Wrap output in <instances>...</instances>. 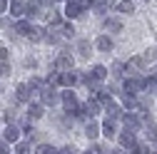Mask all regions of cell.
Here are the masks:
<instances>
[{"label": "cell", "instance_id": "6da1fadb", "mask_svg": "<svg viewBox=\"0 0 157 154\" xmlns=\"http://www.w3.org/2000/svg\"><path fill=\"white\" fill-rule=\"evenodd\" d=\"M60 102H63V107H65V112H67V114H77V109L82 107L80 102H77L75 92H72L70 87H65V90L60 92Z\"/></svg>", "mask_w": 157, "mask_h": 154}, {"label": "cell", "instance_id": "7a4b0ae2", "mask_svg": "<svg viewBox=\"0 0 157 154\" xmlns=\"http://www.w3.org/2000/svg\"><path fill=\"white\" fill-rule=\"evenodd\" d=\"M40 102H43L45 107H52V105L60 102V92L55 90V85H45V87L40 90Z\"/></svg>", "mask_w": 157, "mask_h": 154}, {"label": "cell", "instance_id": "3957f363", "mask_svg": "<svg viewBox=\"0 0 157 154\" xmlns=\"http://www.w3.org/2000/svg\"><path fill=\"white\" fill-rule=\"evenodd\" d=\"M122 87H125V92H130V94H140V92L145 90V80H142L140 75H130Z\"/></svg>", "mask_w": 157, "mask_h": 154}, {"label": "cell", "instance_id": "277c9868", "mask_svg": "<svg viewBox=\"0 0 157 154\" xmlns=\"http://www.w3.org/2000/svg\"><path fill=\"white\" fill-rule=\"evenodd\" d=\"M117 142H120L122 149H130V152L137 147V137H135V132H130V129H122L120 134H117Z\"/></svg>", "mask_w": 157, "mask_h": 154}, {"label": "cell", "instance_id": "5b68a950", "mask_svg": "<svg viewBox=\"0 0 157 154\" xmlns=\"http://www.w3.org/2000/svg\"><path fill=\"white\" fill-rule=\"evenodd\" d=\"M82 10H85V5L80 3V0H67V3H65V15L70 17V20L80 17V15H82Z\"/></svg>", "mask_w": 157, "mask_h": 154}, {"label": "cell", "instance_id": "8992f818", "mask_svg": "<svg viewBox=\"0 0 157 154\" xmlns=\"http://www.w3.org/2000/svg\"><path fill=\"white\" fill-rule=\"evenodd\" d=\"M3 139L10 142V144H17L20 142V127L17 124H5L3 127Z\"/></svg>", "mask_w": 157, "mask_h": 154}, {"label": "cell", "instance_id": "52a82bcc", "mask_svg": "<svg viewBox=\"0 0 157 154\" xmlns=\"http://www.w3.org/2000/svg\"><path fill=\"white\" fill-rule=\"evenodd\" d=\"M102 134V122H95V119H90L87 124H85V137L90 139V142H95L97 137Z\"/></svg>", "mask_w": 157, "mask_h": 154}, {"label": "cell", "instance_id": "ba28073f", "mask_svg": "<svg viewBox=\"0 0 157 154\" xmlns=\"http://www.w3.org/2000/svg\"><path fill=\"white\" fill-rule=\"evenodd\" d=\"M120 122H122V127H125V129H130V132H137V129H140V124H142V122H140V117H137V114H132V112H125Z\"/></svg>", "mask_w": 157, "mask_h": 154}, {"label": "cell", "instance_id": "9c48e42d", "mask_svg": "<svg viewBox=\"0 0 157 154\" xmlns=\"http://www.w3.org/2000/svg\"><path fill=\"white\" fill-rule=\"evenodd\" d=\"M102 137H107V139H117V122H115V119H110V117L102 119Z\"/></svg>", "mask_w": 157, "mask_h": 154}, {"label": "cell", "instance_id": "30bf717a", "mask_svg": "<svg viewBox=\"0 0 157 154\" xmlns=\"http://www.w3.org/2000/svg\"><path fill=\"white\" fill-rule=\"evenodd\" d=\"M55 70H57V72H70V70H75L72 57H70V55H57V60H55Z\"/></svg>", "mask_w": 157, "mask_h": 154}, {"label": "cell", "instance_id": "8fae6325", "mask_svg": "<svg viewBox=\"0 0 157 154\" xmlns=\"http://www.w3.org/2000/svg\"><path fill=\"white\" fill-rule=\"evenodd\" d=\"M43 114H45V105L43 102H30L28 105V119H43Z\"/></svg>", "mask_w": 157, "mask_h": 154}, {"label": "cell", "instance_id": "7c38bea8", "mask_svg": "<svg viewBox=\"0 0 157 154\" xmlns=\"http://www.w3.org/2000/svg\"><path fill=\"white\" fill-rule=\"evenodd\" d=\"M95 47L100 50V52H112L115 42H112V37H110V35H100V37L95 40Z\"/></svg>", "mask_w": 157, "mask_h": 154}, {"label": "cell", "instance_id": "4fadbf2b", "mask_svg": "<svg viewBox=\"0 0 157 154\" xmlns=\"http://www.w3.org/2000/svg\"><path fill=\"white\" fill-rule=\"evenodd\" d=\"M30 94H33V90L28 87V82H23V85L15 87V100L17 102H30Z\"/></svg>", "mask_w": 157, "mask_h": 154}, {"label": "cell", "instance_id": "5bb4252c", "mask_svg": "<svg viewBox=\"0 0 157 154\" xmlns=\"http://www.w3.org/2000/svg\"><path fill=\"white\" fill-rule=\"evenodd\" d=\"M105 112H107V117H110V119H115V122H120V119H122V114H125V112H122V107L117 105V102L105 105Z\"/></svg>", "mask_w": 157, "mask_h": 154}, {"label": "cell", "instance_id": "9a60e30c", "mask_svg": "<svg viewBox=\"0 0 157 154\" xmlns=\"http://www.w3.org/2000/svg\"><path fill=\"white\" fill-rule=\"evenodd\" d=\"M45 37H48V30L37 28V25H33V28H30V32H28V40H30V42H43Z\"/></svg>", "mask_w": 157, "mask_h": 154}, {"label": "cell", "instance_id": "2e32d148", "mask_svg": "<svg viewBox=\"0 0 157 154\" xmlns=\"http://www.w3.org/2000/svg\"><path fill=\"white\" fill-rule=\"evenodd\" d=\"M102 25H105V30H107V32H112V35L122 30V20H120V17H112V15H110V17H105V23H102Z\"/></svg>", "mask_w": 157, "mask_h": 154}, {"label": "cell", "instance_id": "e0dca14e", "mask_svg": "<svg viewBox=\"0 0 157 154\" xmlns=\"http://www.w3.org/2000/svg\"><path fill=\"white\" fill-rule=\"evenodd\" d=\"M25 13H28V3H20V0H10V15L23 17Z\"/></svg>", "mask_w": 157, "mask_h": 154}, {"label": "cell", "instance_id": "ac0fdd59", "mask_svg": "<svg viewBox=\"0 0 157 154\" xmlns=\"http://www.w3.org/2000/svg\"><path fill=\"white\" fill-rule=\"evenodd\" d=\"M100 109H102V102H97L95 97H90V100L85 102V112H87V117H90V119H92V117H95V114L100 112Z\"/></svg>", "mask_w": 157, "mask_h": 154}, {"label": "cell", "instance_id": "d6986e66", "mask_svg": "<svg viewBox=\"0 0 157 154\" xmlns=\"http://www.w3.org/2000/svg\"><path fill=\"white\" fill-rule=\"evenodd\" d=\"M90 77H92V80H97V82L107 80V67H105V65H92V70H90Z\"/></svg>", "mask_w": 157, "mask_h": 154}, {"label": "cell", "instance_id": "ffe728a7", "mask_svg": "<svg viewBox=\"0 0 157 154\" xmlns=\"http://www.w3.org/2000/svg\"><path fill=\"white\" fill-rule=\"evenodd\" d=\"M140 60H142V65L147 67V65H152V62H157V50L155 47H147L142 55H140Z\"/></svg>", "mask_w": 157, "mask_h": 154}, {"label": "cell", "instance_id": "44dd1931", "mask_svg": "<svg viewBox=\"0 0 157 154\" xmlns=\"http://www.w3.org/2000/svg\"><path fill=\"white\" fill-rule=\"evenodd\" d=\"M30 28H33V25H30V20H23V17H20V20L15 23V28H13V30H15L17 35H25V37H28V32H30Z\"/></svg>", "mask_w": 157, "mask_h": 154}, {"label": "cell", "instance_id": "7402d4cb", "mask_svg": "<svg viewBox=\"0 0 157 154\" xmlns=\"http://www.w3.org/2000/svg\"><path fill=\"white\" fill-rule=\"evenodd\" d=\"M117 10H120L122 15H132L135 13V3L132 0H120V3H117Z\"/></svg>", "mask_w": 157, "mask_h": 154}, {"label": "cell", "instance_id": "603a6c76", "mask_svg": "<svg viewBox=\"0 0 157 154\" xmlns=\"http://www.w3.org/2000/svg\"><path fill=\"white\" fill-rule=\"evenodd\" d=\"M122 105H125V107H130V109H135L137 105H140V100H137V94L125 92V94H122Z\"/></svg>", "mask_w": 157, "mask_h": 154}, {"label": "cell", "instance_id": "cb8c5ba5", "mask_svg": "<svg viewBox=\"0 0 157 154\" xmlns=\"http://www.w3.org/2000/svg\"><path fill=\"white\" fill-rule=\"evenodd\" d=\"M90 50H92L90 40H77V55H82V57H90Z\"/></svg>", "mask_w": 157, "mask_h": 154}, {"label": "cell", "instance_id": "d4e9b609", "mask_svg": "<svg viewBox=\"0 0 157 154\" xmlns=\"http://www.w3.org/2000/svg\"><path fill=\"white\" fill-rule=\"evenodd\" d=\"M92 8L100 13V15H105L110 10V0H92Z\"/></svg>", "mask_w": 157, "mask_h": 154}, {"label": "cell", "instance_id": "484cf974", "mask_svg": "<svg viewBox=\"0 0 157 154\" xmlns=\"http://www.w3.org/2000/svg\"><path fill=\"white\" fill-rule=\"evenodd\" d=\"M35 154H57V149H55L52 144H45V142H43V144L35 147Z\"/></svg>", "mask_w": 157, "mask_h": 154}, {"label": "cell", "instance_id": "4316f807", "mask_svg": "<svg viewBox=\"0 0 157 154\" xmlns=\"http://www.w3.org/2000/svg\"><path fill=\"white\" fill-rule=\"evenodd\" d=\"M147 142L150 144H157V124H150L147 127Z\"/></svg>", "mask_w": 157, "mask_h": 154}, {"label": "cell", "instance_id": "83f0119b", "mask_svg": "<svg viewBox=\"0 0 157 154\" xmlns=\"http://www.w3.org/2000/svg\"><path fill=\"white\" fill-rule=\"evenodd\" d=\"M28 87H30L33 92H37V94H40V90H43L45 85H43L40 80H37V77H30V82H28Z\"/></svg>", "mask_w": 157, "mask_h": 154}, {"label": "cell", "instance_id": "f1b7e54d", "mask_svg": "<svg viewBox=\"0 0 157 154\" xmlns=\"http://www.w3.org/2000/svg\"><path fill=\"white\" fill-rule=\"evenodd\" d=\"M15 154H30V142H17L15 144Z\"/></svg>", "mask_w": 157, "mask_h": 154}, {"label": "cell", "instance_id": "f546056e", "mask_svg": "<svg viewBox=\"0 0 157 154\" xmlns=\"http://www.w3.org/2000/svg\"><path fill=\"white\" fill-rule=\"evenodd\" d=\"M122 72H127V65H122V62H115V65H112V75L122 77Z\"/></svg>", "mask_w": 157, "mask_h": 154}, {"label": "cell", "instance_id": "4dcf8cb0", "mask_svg": "<svg viewBox=\"0 0 157 154\" xmlns=\"http://www.w3.org/2000/svg\"><path fill=\"white\" fill-rule=\"evenodd\" d=\"M72 35H75L72 23H65V25H63V37H72Z\"/></svg>", "mask_w": 157, "mask_h": 154}, {"label": "cell", "instance_id": "1f68e13d", "mask_svg": "<svg viewBox=\"0 0 157 154\" xmlns=\"http://www.w3.org/2000/svg\"><path fill=\"white\" fill-rule=\"evenodd\" d=\"M72 122H75V117H70V114H67V117H63V119H60V127H63V129H70V127H72Z\"/></svg>", "mask_w": 157, "mask_h": 154}, {"label": "cell", "instance_id": "d6a6232c", "mask_svg": "<svg viewBox=\"0 0 157 154\" xmlns=\"http://www.w3.org/2000/svg\"><path fill=\"white\" fill-rule=\"evenodd\" d=\"M8 57H10L8 47H5V45H0V62H8Z\"/></svg>", "mask_w": 157, "mask_h": 154}, {"label": "cell", "instance_id": "836d02e7", "mask_svg": "<svg viewBox=\"0 0 157 154\" xmlns=\"http://www.w3.org/2000/svg\"><path fill=\"white\" fill-rule=\"evenodd\" d=\"M57 154H77V149H75L72 144H67V147H63V149H57Z\"/></svg>", "mask_w": 157, "mask_h": 154}, {"label": "cell", "instance_id": "e575fe53", "mask_svg": "<svg viewBox=\"0 0 157 154\" xmlns=\"http://www.w3.org/2000/svg\"><path fill=\"white\" fill-rule=\"evenodd\" d=\"M5 75H10V65L8 62H0V77H5Z\"/></svg>", "mask_w": 157, "mask_h": 154}, {"label": "cell", "instance_id": "d590c367", "mask_svg": "<svg viewBox=\"0 0 157 154\" xmlns=\"http://www.w3.org/2000/svg\"><path fill=\"white\" fill-rule=\"evenodd\" d=\"M0 154H10V142H0Z\"/></svg>", "mask_w": 157, "mask_h": 154}, {"label": "cell", "instance_id": "8d00e7d4", "mask_svg": "<svg viewBox=\"0 0 157 154\" xmlns=\"http://www.w3.org/2000/svg\"><path fill=\"white\" fill-rule=\"evenodd\" d=\"M23 65H25V67H28V70H35V67H37V62H35V60H33V57H28V60H25V62H23Z\"/></svg>", "mask_w": 157, "mask_h": 154}, {"label": "cell", "instance_id": "74e56055", "mask_svg": "<svg viewBox=\"0 0 157 154\" xmlns=\"http://www.w3.org/2000/svg\"><path fill=\"white\" fill-rule=\"evenodd\" d=\"M13 117H15V112L13 109H5V122L8 124H13Z\"/></svg>", "mask_w": 157, "mask_h": 154}, {"label": "cell", "instance_id": "f35d334b", "mask_svg": "<svg viewBox=\"0 0 157 154\" xmlns=\"http://www.w3.org/2000/svg\"><path fill=\"white\" fill-rule=\"evenodd\" d=\"M10 5H8V0H0V13H5Z\"/></svg>", "mask_w": 157, "mask_h": 154}, {"label": "cell", "instance_id": "ab89813d", "mask_svg": "<svg viewBox=\"0 0 157 154\" xmlns=\"http://www.w3.org/2000/svg\"><path fill=\"white\" fill-rule=\"evenodd\" d=\"M110 154H127V149H122V147H117V149H112Z\"/></svg>", "mask_w": 157, "mask_h": 154}, {"label": "cell", "instance_id": "60d3db41", "mask_svg": "<svg viewBox=\"0 0 157 154\" xmlns=\"http://www.w3.org/2000/svg\"><path fill=\"white\" fill-rule=\"evenodd\" d=\"M50 3H60V0H50Z\"/></svg>", "mask_w": 157, "mask_h": 154}, {"label": "cell", "instance_id": "b9f144b4", "mask_svg": "<svg viewBox=\"0 0 157 154\" xmlns=\"http://www.w3.org/2000/svg\"><path fill=\"white\" fill-rule=\"evenodd\" d=\"M82 154H90V152H82Z\"/></svg>", "mask_w": 157, "mask_h": 154}, {"label": "cell", "instance_id": "7bdbcfd3", "mask_svg": "<svg viewBox=\"0 0 157 154\" xmlns=\"http://www.w3.org/2000/svg\"><path fill=\"white\" fill-rule=\"evenodd\" d=\"M145 3H150V0H145Z\"/></svg>", "mask_w": 157, "mask_h": 154}]
</instances>
